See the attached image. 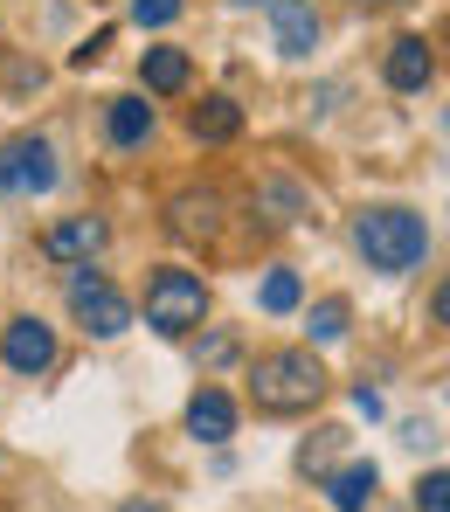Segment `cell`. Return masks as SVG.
<instances>
[{"instance_id": "cell-1", "label": "cell", "mask_w": 450, "mask_h": 512, "mask_svg": "<svg viewBox=\"0 0 450 512\" xmlns=\"http://www.w3.org/2000/svg\"><path fill=\"white\" fill-rule=\"evenodd\" d=\"M354 243H360V256H367V270L402 277V270H423V256H430V222H423L416 208H367L354 222Z\"/></svg>"}, {"instance_id": "cell-2", "label": "cell", "mask_w": 450, "mask_h": 512, "mask_svg": "<svg viewBox=\"0 0 450 512\" xmlns=\"http://www.w3.org/2000/svg\"><path fill=\"white\" fill-rule=\"evenodd\" d=\"M319 395H326V367H319L305 346L264 353V360L250 367V402H257L264 416H305Z\"/></svg>"}, {"instance_id": "cell-3", "label": "cell", "mask_w": 450, "mask_h": 512, "mask_svg": "<svg viewBox=\"0 0 450 512\" xmlns=\"http://www.w3.org/2000/svg\"><path fill=\"white\" fill-rule=\"evenodd\" d=\"M201 319H208V284L194 270H174V263L153 270V284H146V326L160 340H187Z\"/></svg>"}, {"instance_id": "cell-4", "label": "cell", "mask_w": 450, "mask_h": 512, "mask_svg": "<svg viewBox=\"0 0 450 512\" xmlns=\"http://www.w3.org/2000/svg\"><path fill=\"white\" fill-rule=\"evenodd\" d=\"M70 305H77V319H84L90 340H118V333L132 326V298L111 291L90 263H77V277H70Z\"/></svg>"}, {"instance_id": "cell-5", "label": "cell", "mask_w": 450, "mask_h": 512, "mask_svg": "<svg viewBox=\"0 0 450 512\" xmlns=\"http://www.w3.org/2000/svg\"><path fill=\"white\" fill-rule=\"evenodd\" d=\"M0 187L21 194V201L49 194V187H56V153H49V139H7V146H0Z\"/></svg>"}, {"instance_id": "cell-6", "label": "cell", "mask_w": 450, "mask_h": 512, "mask_svg": "<svg viewBox=\"0 0 450 512\" xmlns=\"http://www.w3.org/2000/svg\"><path fill=\"white\" fill-rule=\"evenodd\" d=\"M0 360H7L14 374H49V367H56V333H49L42 319H7Z\"/></svg>"}, {"instance_id": "cell-7", "label": "cell", "mask_w": 450, "mask_h": 512, "mask_svg": "<svg viewBox=\"0 0 450 512\" xmlns=\"http://www.w3.org/2000/svg\"><path fill=\"white\" fill-rule=\"evenodd\" d=\"M270 42H277V56H312L319 49L312 0H270Z\"/></svg>"}, {"instance_id": "cell-8", "label": "cell", "mask_w": 450, "mask_h": 512, "mask_svg": "<svg viewBox=\"0 0 450 512\" xmlns=\"http://www.w3.org/2000/svg\"><path fill=\"white\" fill-rule=\"evenodd\" d=\"M97 250H104V222H97V215H63V222L42 236V256H49V263H90Z\"/></svg>"}, {"instance_id": "cell-9", "label": "cell", "mask_w": 450, "mask_h": 512, "mask_svg": "<svg viewBox=\"0 0 450 512\" xmlns=\"http://www.w3.org/2000/svg\"><path fill=\"white\" fill-rule=\"evenodd\" d=\"M167 229L174 236H187V243H215L222 236V201L201 187V194H174L167 201Z\"/></svg>"}, {"instance_id": "cell-10", "label": "cell", "mask_w": 450, "mask_h": 512, "mask_svg": "<svg viewBox=\"0 0 450 512\" xmlns=\"http://www.w3.org/2000/svg\"><path fill=\"white\" fill-rule=\"evenodd\" d=\"M437 77V49L423 42V35H402L395 49H388V90H423Z\"/></svg>"}, {"instance_id": "cell-11", "label": "cell", "mask_w": 450, "mask_h": 512, "mask_svg": "<svg viewBox=\"0 0 450 512\" xmlns=\"http://www.w3.org/2000/svg\"><path fill=\"white\" fill-rule=\"evenodd\" d=\"M374 485H381V471H374L367 457H354V464H340V471L326 478V499H333V512H367L374 506Z\"/></svg>"}, {"instance_id": "cell-12", "label": "cell", "mask_w": 450, "mask_h": 512, "mask_svg": "<svg viewBox=\"0 0 450 512\" xmlns=\"http://www.w3.org/2000/svg\"><path fill=\"white\" fill-rule=\"evenodd\" d=\"M187 429H194L201 443H229V436H236V402H229L222 388H201V395L187 402Z\"/></svg>"}, {"instance_id": "cell-13", "label": "cell", "mask_w": 450, "mask_h": 512, "mask_svg": "<svg viewBox=\"0 0 450 512\" xmlns=\"http://www.w3.org/2000/svg\"><path fill=\"white\" fill-rule=\"evenodd\" d=\"M236 132H243V104L236 97H201L194 104V139L201 146H229Z\"/></svg>"}, {"instance_id": "cell-14", "label": "cell", "mask_w": 450, "mask_h": 512, "mask_svg": "<svg viewBox=\"0 0 450 512\" xmlns=\"http://www.w3.org/2000/svg\"><path fill=\"white\" fill-rule=\"evenodd\" d=\"M104 125H111V146L132 153V146L153 139V104H146V97H111V118H104Z\"/></svg>"}, {"instance_id": "cell-15", "label": "cell", "mask_w": 450, "mask_h": 512, "mask_svg": "<svg viewBox=\"0 0 450 512\" xmlns=\"http://www.w3.org/2000/svg\"><path fill=\"white\" fill-rule=\"evenodd\" d=\"M139 77H146V90H160V97L187 90V49H146Z\"/></svg>"}, {"instance_id": "cell-16", "label": "cell", "mask_w": 450, "mask_h": 512, "mask_svg": "<svg viewBox=\"0 0 450 512\" xmlns=\"http://www.w3.org/2000/svg\"><path fill=\"white\" fill-rule=\"evenodd\" d=\"M347 326H354V305H347V298H319V305L305 312V333H312L319 346L347 340Z\"/></svg>"}, {"instance_id": "cell-17", "label": "cell", "mask_w": 450, "mask_h": 512, "mask_svg": "<svg viewBox=\"0 0 450 512\" xmlns=\"http://www.w3.org/2000/svg\"><path fill=\"white\" fill-rule=\"evenodd\" d=\"M257 305H264L270 319H291V312L305 305V284H298V270H270L264 291H257Z\"/></svg>"}, {"instance_id": "cell-18", "label": "cell", "mask_w": 450, "mask_h": 512, "mask_svg": "<svg viewBox=\"0 0 450 512\" xmlns=\"http://www.w3.org/2000/svg\"><path fill=\"white\" fill-rule=\"evenodd\" d=\"M257 208H264V229H284V222L298 215V187H284V180H270L264 194H257Z\"/></svg>"}, {"instance_id": "cell-19", "label": "cell", "mask_w": 450, "mask_h": 512, "mask_svg": "<svg viewBox=\"0 0 450 512\" xmlns=\"http://www.w3.org/2000/svg\"><path fill=\"white\" fill-rule=\"evenodd\" d=\"M340 436H347V429H319V436L298 450V471H333V457H340Z\"/></svg>"}, {"instance_id": "cell-20", "label": "cell", "mask_w": 450, "mask_h": 512, "mask_svg": "<svg viewBox=\"0 0 450 512\" xmlns=\"http://www.w3.org/2000/svg\"><path fill=\"white\" fill-rule=\"evenodd\" d=\"M132 21L139 28H167V21H180V0H132Z\"/></svg>"}, {"instance_id": "cell-21", "label": "cell", "mask_w": 450, "mask_h": 512, "mask_svg": "<svg viewBox=\"0 0 450 512\" xmlns=\"http://www.w3.org/2000/svg\"><path fill=\"white\" fill-rule=\"evenodd\" d=\"M444 492H450V478H444V471H430V478L416 485V512H450Z\"/></svg>"}, {"instance_id": "cell-22", "label": "cell", "mask_w": 450, "mask_h": 512, "mask_svg": "<svg viewBox=\"0 0 450 512\" xmlns=\"http://www.w3.org/2000/svg\"><path fill=\"white\" fill-rule=\"evenodd\" d=\"M201 360H208V367L236 360V340H229V333H208V340H201Z\"/></svg>"}, {"instance_id": "cell-23", "label": "cell", "mask_w": 450, "mask_h": 512, "mask_svg": "<svg viewBox=\"0 0 450 512\" xmlns=\"http://www.w3.org/2000/svg\"><path fill=\"white\" fill-rule=\"evenodd\" d=\"M354 409L367 416V423H374V416H381V395H374V388H354Z\"/></svg>"}]
</instances>
